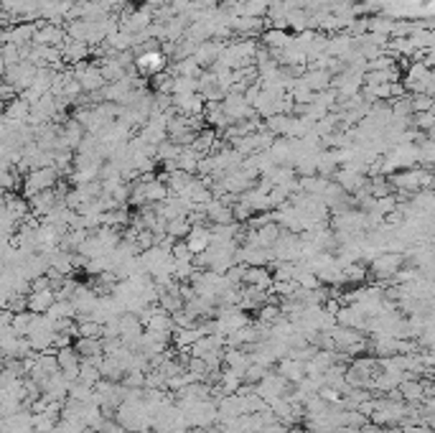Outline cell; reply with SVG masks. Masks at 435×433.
<instances>
[{
  "mask_svg": "<svg viewBox=\"0 0 435 433\" xmlns=\"http://www.w3.org/2000/svg\"><path fill=\"white\" fill-rule=\"evenodd\" d=\"M56 168L54 166H41V168H31L29 176H26V196L41 194V191H49L56 181Z\"/></svg>",
  "mask_w": 435,
  "mask_h": 433,
  "instance_id": "cell-1",
  "label": "cell"
},
{
  "mask_svg": "<svg viewBox=\"0 0 435 433\" xmlns=\"http://www.w3.org/2000/svg\"><path fill=\"white\" fill-rule=\"evenodd\" d=\"M54 301H56L54 288H31L29 296H26V308L31 314H46Z\"/></svg>",
  "mask_w": 435,
  "mask_h": 433,
  "instance_id": "cell-2",
  "label": "cell"
},
{
  "mask_svg": "<svg viewBox=\"0 0 435 433\" xmlns=\"http://www.w3.org/2000/svg\"><path fill=\"white\" fill-rule=\"evenodd\" d=\"M135 67L141 69L143 74H148V77L161 74L163 67H166V56H163L161 52H145V54H141V56H138Z\"/></svg>",
  "mask_w": 435,
  "mask_h": 433,
  "instance_id": "cell-3",
  "label": "cell"
},
{
  "mask_svg": "<svg viewBox=\"0 0 435 433\" xmlns=\"http://www.w3.org/2000/svg\"><path fill=\"white\" fill-rule=\"evenodd\" d=\"M74 79L79 82L81 90H97V87H102V74H100V67H87V64H79L77 67V74Z\"/></svg>",
  "mask_w": 435,
  "mask_h": 433,
  "instance_id": "cell-4",
  "label": "cell"
}]
</instances>
